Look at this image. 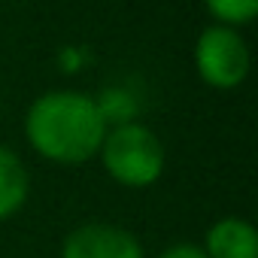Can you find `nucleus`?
<instances>
[{"instance_id": "3", "label": "nucleus", "mask_w": 258, "mask_h": 258, "mask_svg": "<svg viewBox=\"0 0 258 258\" xmlns=\"http://www.w3.org/2000/svg\"><path fill=\"white\" fill-rule=\"evenodd\" d=\"M195 73L213 91H237L252 70L246 37L228 25H207L195 40Z\"/></svg>"}, {"instance_id": "6", "label": "nucleus", "mask_w": 258, "mask_h": 258, "mask_svg": "<svg viewBox=\"0 0 258 258\" xmlns=\"http://www.w3.org/2000/svg\"><path fill=\"white\" fill-rule=\"evenodd\" d=\"M28 198H31V173L25 161L19 158V152L0 143V222L22 213Z\"/></svg>"}, {"instance_id": "2", "label": "nucleus", "mask_w": 258, "mask_h": 258, "mask_svg": "<svg viewBox=\"0 0 258 258\" xmlns=\"http://www.w3.org/2000/svg\"><path fill=\"white\" fill-rule=\"evenodd\" d=\"M103 173L121 188H152L167 167V149L161 137L143 121H121L106 127L97 149Z\"/></svg>"}, {"instance_id": "8", "label": "nucleus", "mask_w": 258, "mask_h": 258, "mask_svg": "<svg viewBox=\"0 0 258 258\" xmlns=\"http://www.w3.org/2000/svg\"><path fill=\"white\" fill-rule=\"evenodd\" d=\"M155 258H207L201 243H173L167 249H161Z\"/></svg>"}, {"instance_id": "5", "label": "nucleus", "mask_w": 258, "mask_h": 258, "mask_svg": "<svg viewBox=\"0 0 258 258\" xmlns=\"http://www.w3.org/2000/svg\"><path fill=\"white\" fill-rule=\"evenodd\" d=\"M207 258H258V231L243 216L216 219L201 243Z\"/></svg>"}, {"instance_id": "7", "label": "nucleus", "mask_w": 258, "mask_h": 258, "mask_svg": "<svg viewBox=\"0 0 258 258\" xmlns=\"http://www.w3.org/2000/svg\"><path fill=\"white\" fill-rule=\"evenodd\" d=\"M201 4L216 25H228L237 31L258 19V0H201Z\"/></svg>"}, {"instance_id": "4", "label": "nucleus", "mask_w": 258, "mask_h": 258, "mask_svg": "<svg viewBox=\"0 0 258 258\" xmlns=\"http://www.w3.org/2000/svg\"><path fill=\"white\" fill-rule=\"evenodd\" d=\"M58 258H146L134 231L115 222H82L61 240Z\"/></svg>"}, {"instance_id": "1", "label": "nucleus", "mask_w": 258, "mask_h": 258, "mask_svg": "<svg viewBox=\"0 0 258 258\" xmlns=\"http://www.w3.org/2000/svg\"><path fill=\"white\" fill-rule=\"evenodd\" d=\"M97 97L76 88H55L31 100L25 109V140L49 164L79 167L97 158L106 134Z\"/></svg>"}]
</instances>
